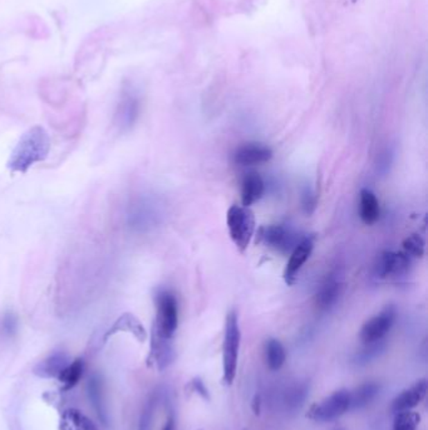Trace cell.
<instances>
[{"mask_svg":"<svg viewBox=\"0 0 428 430\" xmlns=\"http://www.w3.org/2000/svg\"><path fill=\"white\" fill-rule=\"evenodd\" d=\"M395 321V307H392V306L386 307L378 315L372 317L371 320L363 325L361 329L362 341L364 345L380 343L393 327Z\"/></svg>","mask_w":428,"mask_h":430,"instance_id":"8","label":"cell"},{"mask_svg":"<svg viewBox=\"0 0 428 430\" xmlns=\"http://www.w3.org/2000/svg\"><path fill=\"white\" fill-rule=\"evenodd\" d=\"M427 381L420 380L409 389L403 390L392 403V410L397 413L409 411L421 403L427 393Z\"/></svg>","mask_w":428,"mask_h":430,"instance_id":"13","label":"cell"},{"mask_svg":"<svg viewBox=\"0 0 428 430\" xmlns=\"http://www.w3.org/2000/svg\"><path fill=\"white\" fill-rule=\"evenodd\" d=\"M420 423V417L413 411H402L397 413L395 424L392 430H417V425Z\"/></svg>","mask_w":428,"mask_h":430,"instance_id":"27","label":"cell"},{"mask_svg":"<svg viewBox=\"0 0 428 430\" xmlns=\"http://www.w3.org/2000/svg\"><path fill=\"white\" fill-rule=\"evenodd\" d=\"M83 369H84V363L80 359L74 360L73 363L71 361L68 363L67 366L62 370V372L57 377L60 380V383L62 384V390L67 391V390L74 388L83 375Z\"/></svg>","mask_w":428,"mask_h":430,"instance_id":"22","label":"cell"},{"mask_svg":"<svg viewBox=\"0 0 428 430\" xmlns=\"http://www.w3.org/2000/svg\"><path fill=\"white\" fill-rule=\"evenodd\" d=\"M226 224L229 234L236 248L240 252H245L254 237V213L248 207L234 204L226 213Z\"/></svg>","mask_w":428,"mask_h":430,"instance_id":"3","label":"cell"},{"mask_svg":"<svg viewBox=\"0 0 428 430\" xmlns=\"http://www.w3.org/2000/svg\"><path fill=\"white\" fill-rule=\"evenodd\" d=\"M241 331L239 317L235 311H230L225 318L224 343H222V370L224 381L233 384L238 370V359L240 350Z\"/></svg>","mask_w":428,"mask_h":430,"instance_id":"2","label":"cell"},{"mask_svg":"<svg viewBox=\"0 0 428 430\" xmlns=\"http://www.w3.org/2000/svg\"><path fill=\"white\" fill-rule=\"evenodd\" d=\"M69 363L71 360H69L68 354H66L64 351H57L37 363L34 366L33 374L42 379L58 377L62 370L64 369Z\"/></svg>","mask_w":428,"mask_h":430,"instance_id":"14","label":"cell"},{"mask_svg":"<svg viewBox=\"0 0 428 430\" xmlns=\"http://www.w3.org/2000/svg\"><path fill=\"white\" fill-rule=\"evenodd\" d=\"M60 430H100L97 425L80 410L69 409L60 420Z\"/></svg>","mask_w":428,"mask_h":430,"instance_id":"21","label":"cell"},{"mask_svg":"<svg viewBox=\"0 0 428 430\" xmlns=\"http://www.w3.org/2000/svg\"><path fill=\"white\" fill-rule=\"evenodd\" d=\"M261 241L270 248L275 249L281 253H288L295 248V246L301 241L290 229L284 225H267L259 230Z\"/></svg>","mask_w":428,"mask_h":430,"instance_id":"11","label":"cell"},{"mask_svg":"<svg viewBox=\"0 0 428 430\" xmlns=\"http://www.w3.org/2000/svg\"><path fill=\"white\" fill-rule=\"evenodd\" d=\"M154 301L157 316L154 331L157 335L171 340L179 325V307L176 297L168 289H160L154 296Z\"/></svg>","mask_w":428,"mask_h":430,"instance_id":"4","label":"cell"},{"mask_svg":"<svg viewBox=\"0 0 428 430\" xmlns=\"http://www.w3.org/2000/svg\"><path fill=\"white\" fill-rule=\"evenodd\" d=\"M19 321L13 312H6L0 318V331L6 337H13L18 332Z\"/></svg>","mask_w":428,"mask_h":430,"instance_id":"28","label":"cell"},{"mask_svg":"<svg viewBox=\"0 0 428 430\" xmlns=\"http://www.w3.org/2000/svg\"><path fill=\"white\" fill-rule=\"evenodd\" d=\"M303 205H304V208L305 210L310 213L312 212V209H314L315 207V198L313 196L312 193H305L304 194V198H303Z\"/></svg>","mask_w":428,"mask_h":430,"instance_id":"30","label":"cell"},{"mask_svg":"<svg viewBox=\"0 0 428 430\" xmlns=\"http://www.w3.org/2000/svg\"><path fill=\"white\" fill-rule=\"evenodd\" d=\"M151 356L154 357L159 369L163 370L172 360V347L170 345V340L152 332V343H151Z\"/></svg>","mask_w":428,"mask_h":430,"instance_id":"18","label":"cell"},{"mask_svg":"<svg viewBox=\"0 0 428 430\" xmlns=\"http://www.w3.org/2000/svg\"><path fill=\"white\" fill-rule=\"evenodd\" d=\"M88 394L91 399V404L93 406L96 413L100 419H105V409H103V399H102V389H100V379L92 377L88 381Z\"/></svg>","mask_w":428,"mask_h":430,"instance_id":"24","label":"cell"},{"mask_svg":"<svg viewBox=\"0 0 428 430\" xmlns=\"http://www.w3.org/2000/svg\"><path fill=\"white\" fill-rule=\"evenodd\" d=\"M265 359H267L269 369L276 371L283 368L287 359V354L279 340H275V338L268 340V343L265 345Z\"/></svg>","mask_w":428,"mask_h":430,"instance_id":"23","label":"cell"},{"mask_svg":"<svg viewBox=\"0 0 428 430\" xmlns=\"http://www.w3.org/2000/svg\"><path fill=\"white\" fill-rule=\"evenodd\" d=\"M265 193V182L258 173H249L244 176L241 184V205L250 208L259 202Z\"/></svg>","mask_w":428,"mask_h":430,"instance_id":"15","label":"cell"},{"mask_svg":"<svg viewBox=\"0 0 428 430\" xmlns=\"http://www.w3.org/2000/svg\"><path fill=\"white\" fill-rule=\"evenodd\" d=\"M313 249H314V237H305L292 250L283 275L284 281L288 286H293L296 282L298 275L312 256Z\"/></svg>","mask_w":428,"mask_h":430,"instance_id":"10","label":"cell"},{"mask_svg":"<svg viewBox=\"0 0 428 430\" xmlns=\"http://www.w3.org/2000/svg\"><path fill=\"white\" fill-rule=\"evenodd\" d=\"M403 252L409 258H422L425 255L426 243L420 234H412L403 241Z\"/></svg>","mask_w":428,"mask_h":430,"instance_id":"25","label":"cell"},{"mask_svg":"<svg viewBox=\"0 0 428 430\" xmlns=\"http://www.w3.org/2000/svg\"><path fill=\"white\" fill-rule=\"evenodd\" d=\"M381 215L380 202L375 193L369 189L361 190V219L364 224H375Z\"/></svg>","mask_w":428,"mask_h":430,"instance_id":"17","label":"cell"},{"mask_svg":"<svg viewBox=\"0 0 428 430\" xmlns=\"http://www.w3.org/2000/svg\"><path fill=\"white\" fill-rule=\"evenodd\" d=\"M411 259L404 252H383L377 258L375 264V276L380 280L404 276L411 267Z\"/></svg>","mask_w":428,"mask_h":430,"instance_id":"9","label":"cell"},{"mask_svg":"<svg viewBox=\"0 0 428 430\" xmlns=\"http://www.w3.org/2000/svg\"><path fill=\"white\" fill-rule=\"evenodd\" d=\"M162 430H175V422L172 418H168V422H166Z\"/></svg>","mask_w":428,"mask_h":430,"instance_id":"31","label":"cell"},{"mask_svg":"<svg viewBox=\"0 0 428 430\" xmlns=\"http://www.w3.org/2000/svg\"><path fill=\"white\" fill-rule=\"evenodd\" d=\"M141 111L140 96L134 87L125 86L121 92L120 101L116 110L114 121L121 131L126 132L134 128Z\"/></svg>","mask_w":428,"mask_h":430,"instance_id":"7","label":"cell"},{"mask_svg":"<svg viewBox=\"0 0 428 430\" xmlns=\"http://www.w3.org/2000/svg\"><path fill=\"white\" fill-rule=\"evenodd\" d=\"M154 415V404L148 403L141 415L140 430H150Z\"/></svg>","mask_w":428,"mask_h":430,"instance_id":"29","label":"cell"},{"mask_svg":"<svg viewBox=\"0 0 428 430\" xmlns=\"http://www.w3.org/2000/svg\"><path fill=\"white\" fill-rule=\"evenodd\" d=\"M341 295V283L335 278H329L321 284L316 293V306L321 309H329L333 307Z\"/></svg>","mask_w":428,"mask_h":430,"instance_id":"20","label":"cell"},{"mask_svg":"<svg viewBox=\"0 0 428 430\" xmlns=\"http://www.w3.org/2000/svg\"><path fill=\"white\" fill-rule=\"evenodd\" d=\"M380 393V385L375 383L362 384L357 389L352 393L349 391L350 397V409L359 410L367 406L372 400H375V397Z\"/></svg>","mask_w":428,"mask_h":430,"instance_id":"19","label":"cell"},{"mask_svg":"<svg viewBox=\"0 0 428 430\" xmlns=\"http://www.w3.org/2000/svg\"><path fill=\"white\" fill-rule=\"evenodd\" d=\"M348 410H350L349 391L339 390L326 397L321 403L316 404L310 411V418L315 422L328 423L344 415Z\"/></svg>","mask_w":428,"mask_h":430,"instance_id":"6","label":"cell"},{"mask_svg":"<svg viewBox=\"0 0 428 430\" xmlns=\"http://www.w3.org/2000/svg\"><path fill=\"white\" fill-rule=\"evenodd\" d=\"M49 150L51 139L47 131L40 126L29 128L10 155L8 168L13 173H26L34 164L46 160Z\"/></svg>","mask_w":428,"mask_h":430,"instance_id":"1","label":"cell"},{"mask_svg":"<svg viewBox=\"0 0 428 430\" xmlns=\"http://www.w3.org/2000/svg\"><path fill=\"white\" fill-rule=\"evenodd\" d=\"M305 395H307V388L304 385L296 384L287 390L284 395V403L289 409H294L296 406L299 408L301 404L304 403Z\"/></svg>","mask_w":428,"mask_h":430,"instance_id":"26","label":"cell"},{"mask_svg":"<svg viewBox=\"0 0 428 430\" xmlns=\"http://www.w3.org/2000/svg\"><path fill=\"white\" fill-rule=\"evenodd\" d=\"M160 208L154 199L141 196L136 199L127 212V225L134 232H148L160 222Z\"/></svg>","mask_w":428,"mask_h":430,"instance_id":"5","label":"cell"},{"mask_svg":"<svg viewBox=\"0 0 428 430\" xmlns=\"http://www.w3.org/2000/svg\"><path fill=\"white\" fill-rule=\"evenodd\" d=\"M271 148L262 144H247L235 151L234 162L241 166L264 164L271 160Z\"/></svg>","mask_w":428,"mask_h":430,"instance_id":"12","label":"cell"},{"mask_svg":"<svg viewBox=\"0 0 428 430\" xmlns=\"http://www.w3.org/2000/svg\"><path fill=\"white\" fill-rule=\"evenodd\" d=\"M121 331H126V332H131V334H134V337L139 340V341H145L146 340V331H145V327L142 326V323L134 316V315H131V313H125V315H122V316L114 322V326L109 329L107 334H106V336H105V340H107L108 337L112 336V335H116L117 332H121Z\"/></svg>","mask_w":428,"mask_h":430,"instance_id":"16","label":"cell"}]
</instances>
